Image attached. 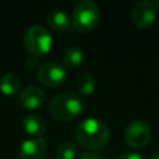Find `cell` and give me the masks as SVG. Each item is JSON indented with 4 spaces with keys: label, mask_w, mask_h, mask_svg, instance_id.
<instances>
[{
    "label": "cell",
    "mask_w": 159,
    "mask_h": 159,
    "mask_svg": "<svg viewBox=\"0 0 159 159\" xmlns=\"http://www.w3.org/2000/svg\"><path fill=\"white\" fill-rule=\"evenodd\" d=\"M76 139L83 149L97 152L107 145L111 139L108 125L98 118H86L76 127Z\"/></svg>",
    "instance_id": "6da1fadb"
},
{
    "label": "cell",
    "mask_w": 159,
    "mask_h": 159,
    "mask_svg": "<svg viewBox=\"0 0 159 159\" xmlns=\"http://www.w3.org/2000/svg\"><path fill=\"white\" fill-rule=\"evenodd\" d=\"M48 109L55 119L60 122H70L82 113L83 102L80 96L72 92H62L50 101Z\"/></svg>",
    "instance_id": "7a4b0ae2"
},
{
    "label": "cell",
    "mask_w": 159,
    "mask_h": 159,
    "mask_svg": "<svg viewBox=\"0 0 159 159\" xmlns=\"http://www.w3.org/2000/svg\"><path fill=\"white\" fill-rule=\"evenodd\" d=\"M99 9L91 0H82L76 4L72 11V26L81 32L93 30L99 22Z\"/></svg>",
    "instance_id": "3957f363"
},
{
    "label": "cell",
    "mask_w": 159,
    "mask_h": 159,
    "mask_svg": "<svg viewBox=\"0 0 159 159\" xmlns=\"http://www.w3.org/2000/svg\"><path fill=\"white\" fill-rule=\"evenodd\" d=\"M24 45L32 56H43L52 47V36L43 26L32 25L24 35Z\"/></svg>",
    "instance_id": "277c9868"
},
{
    "label": "cell",
    "mask_w": 159,
    "mask_h": 159,
    "mask_svg": "<svg viewBox=\"0 0 159 159\" xmlns=\"http://www.w3.org/2000/svg\"><path fill=\"white\" fill-rule=\"evenodd\" d=\"M67 77L66 68L57 62H45L36 72L37 81L45 87H57L65 82Z\"/></svg>",
    "instance_id": "5b68a950"
},
{
    "label": "cell",
    "mask_w": 159,
    "mask_h": 159,
    "mask_svg": "<svg viewBox=\"0 0 159 159\" xmlns=\"http://www.w3.org/2000/svg\"><path fill=\"white\" fill-rule=\"evenodd\" d=\"M150 137H152L150 127L142 119L132 120L127 125L125 133H124L125 143L129 147L135 148V149L145 147L149 143Z\"/></svg>",
    "instance_id": "8992f818"
},
{
    "label": "cell",
    "mask_w": 159,
    "mask_h": 159,
    "mask_svg": "<svg viewBox=\"0 0 159 159\" xmlns=\"http://www.w3.org/2000/svg\"><path fill=\"white\" fill-rule=\"evenodd\" d=\"M157 6L154 2L138 1L132 9V20L134 25L142 30L150 27L157 19Z\"/></svg>",
    "instance_id": "52a82bcc"
},
{
    "label": "cell",
    "mask_w": 159,
    "mask_h": 159,
    "mask_svg": "<svg viewBox=\"0 0 159 159\" xmlns=\"http://www.w3.org/2000/svg\"><path fill=\"white\" fill-rule=\"evenodd\" d=\"M48 153L47 142L42 137H32L20 145V159H45Z\"/></svg>",
    "instance_id": "ba28073f"
},
{
    "label": "cell",
    "mask_w": 159,
    "mask_h": 159,
    "mask_svg": "<svg viewBox=\"0 0 159 159\" xmlns=\"http://www.w3.org/2000/svg\"><path fill=\"white\" fill-rule=\"evenodd\" d=\"M45 101L46 93L37 86H29L24 88L17 97L19 104L26 109H37L45 103Z\"/></svg>",
    "instance_id": "9c48e42d"
},
{
    "label": "cell",
    "mask_w": 159,
    "mask_h": 159,
    "mask_svg": "<svg viewBox=\"0 0 159 159\" xmlns=\"http://www.w3.org/2000/svg\"><path fill=\"white\" fill-rule=\"evenodd\" d=\"M21 128L25 133L32 137H41L46 132L45 120L36 114H27L21 120Z\"/></svg>",
    "instance_id": "30bf717a"
},
{
    "label": "cell",
    "mask_w": 159,
    "mask_h": 159,
    "mask_svg": "<svg viewBox=\"0 0 159 159\" xmlns=\"http://www.w3.org/2000/svg\"><path fill=\"white\" fill-rule=\"evenodd\" d=\"M47 24L55 31H66L72 25L70 16L62 10H52L47 15Z\"/></svg>",
    "instance_id": "8fae6325"
},
{
    "label": "cell",
    "mask_w": 159,
    "mask_h": 159,
    "mask_svg": "<svg viewBox=\"0 0 159 159\" xmlns=\"http://www.w3.org/2000/svg\"><path fill=\"white\" fill-rule=\"evenodd\" d=\"M20 86H21L20 78L14 73H6L0 80V89L7 97L15 96L19 92Z\"/></svg>",
    "instance_id": "7c38bea8"
},
{
    "label": "cell",
    "mask_w": 159,
    "mask_h": 159,
    "mask_svg": "<svg viewBox=\"0 0 159 159\" xmlns=\"http://www.w3.org/2000/svg\"><path fill=\"white\" fill-rule=\"evenodd\" d=\"M76 87L78 89V92L83 96H91L94 93L97 83H96V78L91 73H82L78 76L77 81H76Z\"/></svg>",
    "instance_id": "4fadbf2b"
},
{
    "label": "cell",
    "mask_w": 159,
    "mask_h": 159,
    "mask_svg": "<svg viewBox=\"0 0 159 159\" xmlns=\"http://www.w3.org/2000/svg\"><path fill=\"white\" fill-rule=\"evenodd\" d=\"M84 58V53L81 47L78 46H72L67 48V51L63 55V63L67 68H76L82 65Z\"/></svg>",
    "instance_id": "5bb4252c"
},
{
    "label": "cell",
    "mask_w": 159,
    "mask_h": 159,
    "mask_svg": "<svg viewBox=\"0 0 159 159\" xmlns=\"http://www.w3.org/2000/svg\"><path fill=\"white\" fill-rule=\"evenodd\" d=\"M77 148L71 142H65L58 145L56 150V159H76Z\"/></svg>",
    "instance_id": "9a60e30c"
},
{
    "label": "cell",
    "mask_w": 159,
    "mask_h": 159,
    "mask_svg": "<svg viewBox=\"0 0 159 159\" xmlns=\"http://www.w3.org/2000/svg\"><path fill=\"white\" fill-rule=\"evenodd\" d=\"M118 159H144V157L135 152H127L118 157Z\"/></svg>",
    "instance_id": "2e32d148"
},
{
    "label": "cell",
    "mask_w": 159,
    "mask_h": 159,
    "mask_svg": "<svg viewBox=\"0 0 159 159\" xmlns=\"http://www.w3.org/2000/svg\"><path fill=\"white\" fill-rule=\"evenodd\" d=\"M25 63H26V66H27L29 68H34V67L37 65V60H36V57H35V56H30V57H27V58H26Z\"/></svg>",
    "instance_id": "e0dca14e"
},
{
    "label": "cell",
    "mask_w": 159,
    "mask_h": 159,
    "mask_svg": "<svg viewBox=\"0 0 159 159\" xmlns=\"http://www.w3.org/2000/svg\"><path fill=\"white\" fill-rule=\"evenodd\" d=\"M78 159H101L98 155H96V154H92V153H86V154H82V155H80V158Z\"/></svg>",
    "instance_id": "ac0fdd59"
},
{
    "label": "cell",
    "mask_w": 159,
    "mask_h": 159,
    "mask_svg": "<svg viewBox=\"0 0 159 159\" xmlns=\"http://www.w3.org/2000/svg\"><path fill=\"white\" fill-rule=\"evenodd\" d=\"M152 159H159V149L153 154V157H152Z\"/></svg>",
    "instance_id": "d6986e66"
}]
</instances>
